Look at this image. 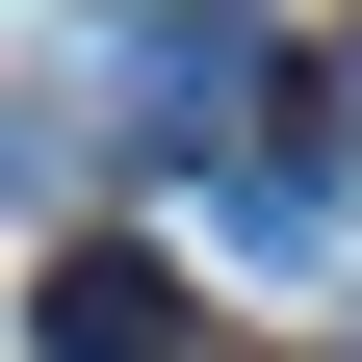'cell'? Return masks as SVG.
Segmentation results:
<instances>
[{"mask_svg": "<svg viewBox=\"0 0 362 362\" xmlns=\"http://www.w3.org/2000/svg\"><path fill=\"white\" fill-rule=\"evenodd\" d=\"M156 337H181V285H156L129 233H78V259H52V362H156Z\"/></svg>", "mask_w": 362, "mask_h": 362, "instance_id": "1", "label": "cell"}]
</instances>
